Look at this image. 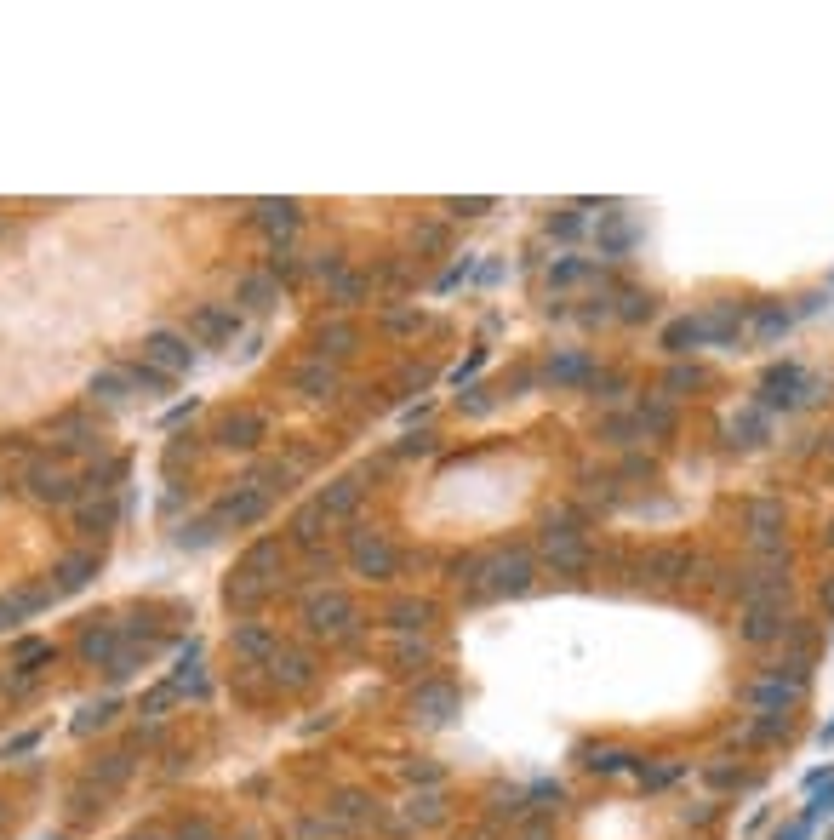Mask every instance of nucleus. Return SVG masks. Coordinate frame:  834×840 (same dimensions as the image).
<instances>
[{
	"label": "nucleus",
	"mask_w": 834,
	"mask_h": 840,
	"mask_svg": "<svg viewBox=\"0 0 834 840\" xmlns=\"http://www.w3.org/2000/svg\"><path fill=\"white\" fill-rule=\"evenodd\" d=\"M29 486H35V498H46V503H69V498H75L69 475L52 469V463H35V469H29Z\"/></svg>",
	"instance_id": "nucleus-1"
},
{
	"label": "nucleus",
	"mask_w": 834,
	"mask_h": 840,
	"mask_svg": "<svg viewBox=\"0 0 834 840\" xmlns=\"http://www.w3.org/2000/svg\"><path fill=\"white\" fill-rule=\"evenodd\" d=\"M258 435H263V418H252V412H240V418L223 423V446H252Z\"/></svg>",
	"instance_id": "nucleus-2"
},
{
	"label": "nucleus",
	"mask_w": 834,
	"mask_h": 840,
	"mask_svg": "<svg viewBox=\"0 0 834 840\" xmlns=\"http://www.w3.org/2000/svg\"><path fill=\"white\" fill-rule=\"evenodd\" d=\"M149 355L166 360V366H183V360H189V349H183V338H172V332H155V338H149Z\"/></svg>",
	"instance_id": "nucleus-3"
}]
</instances>
